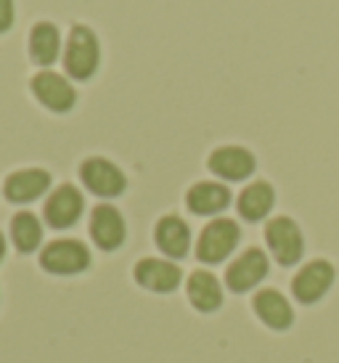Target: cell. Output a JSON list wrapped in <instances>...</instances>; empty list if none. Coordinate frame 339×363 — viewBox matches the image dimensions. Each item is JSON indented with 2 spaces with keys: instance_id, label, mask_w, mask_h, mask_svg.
Returning a JSON list of instances; mask_svg holds the SVG:
<instances>
[{
  "instance_id": "6da1fadb",
  "label": "cell",
  "mask_w": 339,
  "mask_h": 363,
  "mask_svg": "<svg viewBox=\"0 0 339 363\" xmlns=\"http://www.w3.org/2000/svg\"><path fill=\"white\" fill-rule=\"evenodd\" d=\"M35 262L45 276L77 279V276H85L96 260H93L88 244L74 239V236H64V239H53L45 244Z\"/></svg>"
},
{
  "instance_id": "7a4b0ae2",
  "label": "cell",
  "mask_w": 339,
  "mask_h": 363,
  "mask_svg": "<svg viewBox=\"0 0 339 363\" xmlns=\"http://www.w3.org/2000/svg\"><path fill=\"white\" fill-rule=\"evenodd\" d=\"M265 244H268L270 257L276 260L281 271H289L305 260L308 255V239L305 231L291 215H276L265 223Z\"/></svg>"
},
{
  "instance_id": "3957f363",
  "label": "cell",
  "mask_w": 339,
  "mask_h": 363,
  "mask_svg": "<svg viewBox=\"0 0 339 363\" xmlns=\"http://www.w3.org/2000/svg\"><path fill=\"white\" fill-rule=\"evenodd\" d=\"M334 284H337L334 262L323 260V257H310L289 279V292L299 303V308H313L329 297Z\"/></svg>"
},
{
  "instance_id": "277c9868",
  "label": "cell",
  "mask_w": 339,
  "mask_h": 363,
  "mask_svg": "<svg viewBox=\"0 0 339 363\" xmlns=\"http://www.w3.org/2000/svg\"><path fill=\"white\" fill-rule=\"evenodd\" d=\"M241 242V225L230 218H215L199 231L196 239V262L199 265H220L223 260H228L233 250Z\"/></svg>"
},
{
  "instance_id": "5b68a950",
  "label": "cell",
  "mask_w": 339,
  "mask_h": 363,
  "mask_svg": "<svg viewBox=\"0 0 339 363\" xmlns=\"http://www.w3.org/2000/svg\"><path fill=\"white\" fill-rule=\"evenodd\" d=\"M270 276V257L262 247H247L244 252L226 268V289L233 297L257 292V286Z\"/></svg>"
},
{
  "instance_id": "8992f818",
  "label": "cell",
  "mask_w": 339,
  "mask_h": 363,
  "mask_svg": "<svg viewBox=\"0 0 339 363\" xmlns=\"http://www.w3.org/2000/svg\"><path fill=\"white\" fill-rule=\"evenodd\" d=\"M101 64L99 38L85 24H74L70 32V40L64 45V69L74 80H90Z\"/></svg>"
},
{
  "instance_id": "52a82bcc",
  "label": "cell",
  "mask_w": 339,
  "mask_h": 363,
  "mask_svg": "<svg viewBox=\"0 0 339 363\" xmlns=\"http://www.w3.org/2000/svg\"><path fill=\"white\" fill-rule=\"evenodd\" d=\"M250 308L260 326H265L268 332H287L294 326V318H297V308L287 300L281 286H273V284L252 294Z\"/></svg>"
},
{
  "instance_id": "ba28073f",
  "label": "cell",
  "mask_w": 339,
  "mask_h": 363,
  "mask_svg": "<svg viewBox=\"0 0 339 363\" xmlns=\"http://www.w3.org/2000/svg\"><path fill=\"white\" fill-rule=\"evenodd\" d=\"M90 239L104 255H117L128 244V220L114 204H96L90 212Z\"/></svg>"
},
{
  "instance_id": "9c48e42d",
  "label": "cell",
  "mask_w": 339,
  "mask_h": 363,
  "mask_svg": "<svg viewBox=\"0 0 339 363\" xmlns=\"http://www.w3.org/2000/svg\"><path fill=\"white\" fill-rule=\"evenodd\" d=\"M30 91L43 109L53 111V114H70L77 106V99H80L74 85L53 69H40L38 74H32Z\"/></svg>"
},
{
  "instance_id": "30bf717a",
  "label": "cell",
  "mask_w": 339,
  "mask_h": 363,
  "mask_svg": "<svg viewBox=\"0 0 339 363\" xmlns=\"http://www.w3.org/2000/svg\"><path fill=\"white\" fill-rule=\"evenodd\" d=\"M80 181L90 194H96L101 199H114L128 191V175L106 157H85L80 162Z\"/></svg>"
},
{
  "instance_id": "8fae6325",
  "label": "cell",
  "mask_w": 339,
  "mask_h": 363,
  "mask_svg": "<svg viewBox=\"0 0 339 363\" xmlns=\"http://www.w3.org/2000/svg\"><path fill=\"white\" fill-rule=\"evenodd\" d=\"M82 210H85V196L74 183H61L56 186L50 196L43 204V218L50 228L67 231L72 225H77Z\"/></svg>"
},
{
  "instance_id": "7c38bea8",
  "label": "cell",
  "mask_w": 339,
  "mask_h": 363,
  "mask_svg": "<svg viewBox=\"0 0 339 363\" xmlns=\"http://www.w3.org/2000/svg\"><path fill=\"white\" fill-rule=\"evenodd\" d=\"M207 170L220 181H247L257 170V157L239 143H223L207 157Z\"/></svg>"
},
{
  "instance_id": "4fadbf2b",
  "label": "cell",
  "mask_w": 339,
  "mask_h": 363,
  "mask_svg": "<svg viewBox=\"0 0 339 363\" xmlns=\"http://www.w3.org/2000/svg\"><path fill=\"white\" fill-rule=\"evenodd\" d=\"M151 244L160 250L167 260H186L191 252V228L175 212H165L151 228Z\"/></svg>"
},
{
  "instance_id": "5bb4252c",
  "label": "cell",
  "mask_w": 339,
  "mask_h": 363,
  "mask_svg": "<svg viewBox=\"0 0 339 363\" xmlns=\"http://www.w3.org/2000/svg\"><path fill=\"white\" fill-rule=\"evenodd\" d=\"M183 294H186V303L201 315H212L226 305V292H223V284L218 281V276L207 268H194L186 276L183 284Z\"/></svg>"
},
{
  "instance_id": "9a60e30c",
  "label": "cell",
  "mask_w": 339,
  "mask_h": 363,
  "mask_svg": "<svg viewBox=\"0 0 339 363\" xmlns=\"http://www.w3.org/2000/svg\"><path fill=\"white\" fill-rule=\"evenodd\" d=\"M50 183H53V175L45 167H21L6 175L3 196L9 204H30L48 191Z\"/></svg>"
},
{
  "instance_id": "2e32d148",
  "label": "cell",
  "mask_w": 339,
  "mask_h": 363,
  "mask_svg": "<svg viewBox=\"0 0 339 363\" xmlns=\"http://www.w3.org/2000/svg\"><path fill=\"white\" fill-rule=\"evenodd\" d=\"M230 194L228 186L215 181H199V183H191L183 202L189 207L191 215H199V218H207V215H220L223 210L230 207Z\"/></svg>"
},
{
  "instance_id": "e0dca14e",
  "label": "cell",
  "mask_w": 339,
  "mask_h": 363,
  "mask_svg": "<svg viewBox=\"0 0 339 363\" xmlns=\"http://www.w3.org/2000/svg\"><path fill=\"white\" fill-rule=\"evenodd\" d=\"M279 202L276 189L270 181H255L250 186H244V191L239 194L236 210L247 223H260L262 218H268L273 207Z\"/></svg>"
},
{
  "instance_id": "ac0fdd59",
  "label": "cell",
  "mask_w": 339,
  "mask_h": 363,
  "mask_svg": "<svg viewBox=\"0 0 339 363\" xmlns=\"http://www.w3.org/2000/svg\"><path fill=\"white\" fill-rule=\"evenodd\" d=\"M11 242L19 257H30L43 247V223L30 210H19L11 215Z\"/></svg>"
},
{
  "instance_id": "d6986e66",
  "label": "cell",
  "mask_w": 339,
  "mask_h": 363,
  "mask_svg": "<svg viewBox=\"0 0 339 363\" xmlns=\"http://www.w3.org/2000/svg\"><path fill=\"white\" fill-rule=\"evenodd\" d=\"M61 56V35L56 30V24L50 21H38L30 32V61H35L38 67L48 69L53 67Z\"/></svg>"
},
{
  "instance_id": "ffe728a7",
  "label": "cell",
  "mask_w": 339,
  "mask_h": 363,
  "mask_svg": "<svg viewBox=\"0 0 339 363\" xmlns=\"http://www.w3.org/2000/svg\"><path fill=\"white\" fill-rule=\"evenodd\" d=\"M13 24V0H0V35L11 30Z\"/></svg>"
},
{
  "instance_id": "44dd1931",
  "label": "cell",
  "mask_w": 339,
  "mask_h": 363,
  "mask_svg": "<svg viewBox=\"0 0 339 363\" xmlns=\"http://www.w3.org/2000/svg\"><path fill=\"white\" fill-rule=\"evenodd\" d=\"M6 252H9V242H6V236L0 231V265L6 262Z\"/></svg>"
},
{
  "instance_id": "7402d4cb",
  "label": "cell",
  "mask_w": 339,
  "mask_h": 363,
  "mask_svg": "<svg viewBox=\"0 0 339 363\" xmlns=\"http://www.w3.org/2000/svg\"><path fill=\"white\" fill-rule=\"evenodd\" d=\"M0 300H3V294H0Z\"/></svg>"
}]
</instances>
